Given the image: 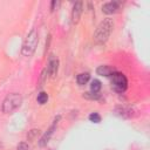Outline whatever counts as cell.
Here are the masks:
<instances>
[{"instance_id": "1", "label": "cell", "mask_w": 150, "mask_h": 150, "mask_svg": "<svg viewBox=\"0 0 150 150\" xmlns=\"http://www.w3.org/2000/svg\"><path fill=\"white\" fill-rule=\"evenodd\" d=\"M114 28V21L109 18L104 19L97 27V29L95 30L94 34V40L96 43H103L108 40L111 30Z\"/></svg>"}, {"instance_id": "2", "label": "cell", "mask_w": 150, "mask_h": 150, "mask_svg": "<svg viewBox=\"0 0 150 150\" xmlns=\"http://www.w3.org/2000/svg\"><path fill=\"white\" fill-rule=\"evenodd\" d=\"M22 102L21 96L18 93H12L6 96V98L2 102V111L6 114H11L14 110H16Z\"/></svg>"}, {"instance_id": "3", "label": "cell", "mask_w": 150, "mask_h": 150, "mask_svg": "<svg viewBox=\"0 0 150 150\" xmlns=\"http://www.w3.org/2000/svg\"><path fill=\"white\" fill-rule=\"evenodd\" d=\"M36 43H38V33L35 29H32L30 33L27 35L25 42H23V46H22V55L25 56H30L34 50H35V47H36Z\"/></svg>"}, {"instance_id": "4", "label": "cell", "mask_w": 150, "mask_h": 150, "mask_svg": "<svg viewBox=\"0 0 150 150\" xmlns=\"http://www.w3.org/2000/svg\"><path fill=\"white\" fill-rule=\"evenodd\" d=\"M111 88L116 93H124L128 88V80L122 73L114 71L111 75Z\"/></svg>"}, {"instance_id": "5", "label": "cell", "mask_w": 150, "mask_h": 150, "mask_svg": "<svg viewBox=\"0 0 150 150\" xmlns=\"http://www.w3.org/2000/svg\"><path fill=\"white\" fill-rule=\"evenodd\" d=\"M82 9H83L82 1H77V2L74 4L73 11H71V21H73V23H77L79 22L80 16H81V13H82Z\"/></svg>"}, {"instance_id": "6", "label": "cell", "mask_w": 150, "mask_h": 150, "mask_svg": "<svg viewBox=\"0 0 150 150\" xmlns=\"http://www.w3.org/2000/svg\"><path fill=\"white\" fill-rule=\"evenodd\" d=\"M60 120V116H57V118H55V121H54V123L52 124V127L47 130V132L41 137V139H40V142H39V144H40V146H45L47 143H48V141H49V138L52 137V135H53V132H54V130H55V128H56V124H57V121Z\"/></svg>"}, {"instance_id": "7", "label": "cell", "mask_w": 150, "mask_h": 150, "mask_svg": "<svg viewBox=\"0 0 150 150\" xmlns=\"http://www.w3.org/2000/svg\"><path fill=\"white\" fill-rule=\"evenodd\" d=\"M120 6H121V2H118V1H109L102 6V12L105 14H112V13L117 12Z\"/></svg>"}, {"instance_id": "8", "label": "cell", "mask_w": 150, "mask_h": 150, "mask_svg": "<svg viewBox=\"0 0 150 150\" xmlns=\"http://www.w3.org/2000/svg\"><path fill=\"white\" fill-rule=\"evenodd\" d=\"M57 69H59V61H57L56 59H53V57H52V59L49 60V62H48V68H47L49 75H50L52 77H55V75H56V73H57Z\"/></svg>"}, {"instance_id": "9", "label": "cell", "mask_w": 150, "mask_h": 150, "mask_svg": "<svg viewBox=\"0 0 150 150\" xmlns=\"http://www.w3.org/2000/svg\"><path fill=\"white\" fill-rule=\"evenodd\" d=\"M96 73L101 76H111L114 74V69H111L109 66H100L96 69Z\"/></svg>"}, {"instance_id": "10", "label": "cell", "mask_w": 150, "mask_h": 150, "mask_svg": "<svg viewBox=\"0 0 150 150\" xmlns=\"http://www.w3.org/2000/svg\"><path fill=\"white\" fill-rule=\"evenodd\" d=\"M89 79H90L89 73H81V74L77 75L76 81H77V83L80 86H84V84H87V82L89 81Z\"/></svg>"}, {"instance_id": "11", "label": "cell", "mask_w": 150, "mask_h": 150, "mask_svg": "<svg viewBox=\"0 0 150 150\" xmlns=\"http://www.w3.org/2000/svg\"><path fill=\"white\" fill-rule=\"evenodd\" d=\"M101 87H102V84H101V81H98V80H93L90 83L91 93H98L101 90Z\"/></svg>"}, {"instance_id": "12", "label": "cell", "mask_w": 150, "mask_h": 150, "mask_svg": "<svg viewBox=\"0 0 150 150\" xmlns=\"http://www.w3.org/2000/svg\"><path fill=\"white\" fill-rule=\"evenodd\" d=\"M36 100H38V102H39L40 104H45V103H47V101H48V94L45 93V91H41V93L38 94Z\"/></svg>"}, {"instance_id": "13", "label": "cell", "mask_w": 150, "mask_h": 150, "mask_svg": "<svg viewBox=\"0 0 150 150\" xmlns=\"http://www.w3.org/2000/svg\"><path fill=\"white\" fill-rule=\"evenodd\" d=\"M89 121L90 122H94V123H100L101 122V116L97 112H91L89 115Z\"/></svg>"}, {"instance_id": "14", "label": "cell", "mask_w": 150, "mask_h": 150, "mask_svg": "<svg viewBox=\"0 0 150 150\" xmlns=\"http://www.w3.org/2000/svg\"><path fill=\"white\" fill-rule=\"evenodd\" d=\"M83 97H86L88 100H97V98H100V95H98V93H84Z\"/></svg>"}, {"instance_id": "15", "label": "cell", "mask_w": 150, "mask_h": 150, "mask_svg": "<svg viewBox=\"0 0 150 150\" xmlns=\"http://www.w3.org/2000/svg\"><path fill=\"white\" fill-rule=\"evenodd\" d=\"M28 149H29V146H28V144L25 143V142H21V143L18 145V150H28Z\"/></svg>"}]
</instances>
